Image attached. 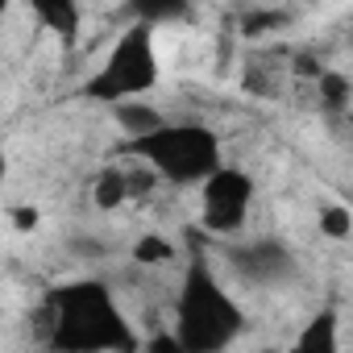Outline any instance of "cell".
<instances>
[{
  "mask_svg": "<svg viewBox=\"0 0 353 353\" xmlns=\"http://www.w3.org/2000/svg\"><path fill=\"white\" fill-rule=\"evenodd\" d=\"M50 345L59 349H133L112 295L100 283H75L50 295Z\"/></svg>",
  "mask_w": 353,
  "mask_h": 353,
  "instance_id": "cell-1",
  "label": "cell"
},
{
  "mask_svg": "<svg viewBox=\"0 0 353 353\" xmlns=\"http://www.w3.org/2000/svg\"><path fill=\"white\" fill-rule=\"evenodd\" d=\"M133 150L141 154V162L170 183H204L208 174L221 166V141L208 125H158L145 137L133 141Z\"/></svg>",
  "mask_w": 353,
  "mask_h": 353,
  "instance_id": "cell-2",
  "label": "cell"
},
{
  "mask_svg": "<svg viewBox=\"0 0 353 353\" xmlns=\"http://www.w3.org/2000/svg\"><path fill=\"white\" fill-rule=\"evenodd\" d=\"M158 83V50H154V26L133 21L117 46L108 50L104 67L88 79V96L121 104V100H137Z\"/></svg>",
  "mask_w": 353,
  "mask_h": 353,
  "instance_id": "cell-3",
  "label": "cell"
},
{
  "mask_svg": "<svg viewBox=\"0 0 353 353\" xmlns=\"http://www.w3.org/2000/svg\"><path fill=\"white\" fill-rule=\"evenodd\" d=\"M241 328V312L237 303L216 287V279L196 266L188 274L183 299H179V345L183 349H221L233 332Z\"/></svg>",
  "mask_w": 353,
  "mask_h": 353,
  "instance_id": "cell-4",
  "label": "cell"
},
{
  "mask_svg": "<svg viewBox=\"0 0 353 353\" xmlns=\"http://www.w3.org/2000/svg\"><path fill=\"white\" fill-rule=\"evenodd\" d=\"M250 200H254L250 174L233 166H216L204 179V225L212 233H237L250 216Z\"/></svg>",
  "mask_w": 353,
  "mask_h": 353,
  "instance_id": "cell-5",
  "label": "cell"
},
{
  "mask_svg": "<svg viewBox=\"0 0 353 353\" xmlns=\"http://www.w3.org/2000/svg\"><path fill=\"white\" fill-rule=\"evenodd\" d=\"M233 262H237L250 279H274V274L287 270V254H283L279 245H270V241H258V245H250V250H237Z\"/></svg>",
  "mask_w": 353,
  "mask_h": 353,
  "instance_id": "cell-6",
  "label": "cell"
},
{
  "mask_svg": "<svg viewBox=\"0 0 353 353\" xmlns=\"http://www.w3.org/2000/svg\"><path fill=\"white\" fill-rule=\"evenodd\" d=\"M30 9L54 34H63V38H75L79 34V0H30Z\"/></svg>",
  "mask_w": 353,
  "mask_h": 353,
  "instance_id": "cell-7",
  "label": "cell"
},
{
  "mask_svg": "<svg viewBox=\"0 0 353 353\" xmlns=\"http://www.w3.org/2000/svg\"><path fill=\"white\" fill-rule=\"evenodd\" d=\"M133 192H129V170H104L100 179H96V188H92V204L100 208V212H117L125 200H129Z\"/></svg>",
  "mask_w": 353,
  "mask_h": 353,
  "instance_id": "cell-8",
  "label": "cell"
},
{
  "mask_svg": "<svg viewBox=\"0 0 353 353\" xmlns=\"http://www.w3.org/2000/svg\"><path fill=\"white\" fill-rule=\"evenodd\" d=\"M117 121H121V129L137 141V137H145L150 129L162 125V112L150 108V104H141V96H137V100H121V104H117Z\"/></svg>",
  "mask_w": 353,
  "mask_h": 353,
  "instance_id": "cell-9",
  "label": "cell"
},
{
  "mask_svg": "<svg viewBox=\"0 0 353 353\" xmlns=\"http://www.w3.org/2000/svg\"><path fill=\"white\" fill-rule=\"evenodd\" d=\"M129 13L141 26H162V21H179L188 13V0H133Z\"/></svg>",
  "mask_w": 353,
  "mask_h": 353,
  "instance_id": "cell-10",
  "label": "cell"
},
{
  "mask_svg": "<svg viewBox=\"0 0 353 353\" xmlns=\"http://www.w3.org/2000/svg\"><path fill=\"white\" fill-rule=\"evenodd\" d=\"M133 262H137L141 270L170 266V262H174V245H170L162 233H145V237H137V245H133Z\"/></svg>",
  "mask_w": 353,
  "mask_h": 353,
  "instance_id": "cell-11",
  "label": "cell"
},
{
  "mask_svg": "<svg viewBox=\"0 0 353 353\" xmlns=\"http://www.w3.org/2000/svg\"><path fill=\"white\" fill-rule=\"evenodd\" d=\"M332 328H336V320H332V316H320V320H312V324H307V332L299 336V349H320V353H332V349L341 345Z\"/></svg>",
  "mask_w": 353,
  "mask_h": 353,
  "instance_id": "cell-12",
  "label": "cell"
},
{
  "mask_svg": "<svg viewBox=\"0 0 353 353\" xmlns=\"http://www.w3.org/2000/svg\"><path fill=\"white\" fill-rule=\"evenodd\" d=\"M320 233L332 237V241H345V237L353 233V212H349L345 204H328V208H320Z\"/></svg>",
  "mask_w": 353,
  "mask_h": 353,
  "instance_id": "cell-13",
  "label": "cell"
},
{
  "mask_svg": "<svg viewBox=\"0 0 353 353\" xmlns=\"http://www.w3.org/2000/svg\"><path fill=\"white\" fill-rule=\"evenodd\" d=\"M42 225V212L34 208V204H21V208H13V229L17 233H34Z\"/></svg>",
  "mask_w": 353,
  "mask_h": 353,
  "instance_id": "cell-14",
  "label": "cell"
},
{
  "mask_svg": "<svg viewBox=\"0 0 353 353\" xmlns=\"http://www.w3.org/2000/svg\"><path fill=\"white\" fill-rule=\"evenodd\" d=\"M5 170H9V162H5V150H0V183H5Z\"/></svg>",
  "mask_w": 353,
  "mask_h": 353,
  "instance_id": "cell-15",
  "label": "cell"
},
{
  "mask_svg": "<svg viewBox=\"0 0 353 353\" xmlns=\"http://www.w3.org/2000/svg\"><path fill=\"white\" fill-rule=\"evenodd\" d=\"M9 5H13V0H0V13H9Z\"/></svg>",
  "mask_w": 353,
  "mask_h": 353,
  "instance_id": "cell-16",
  "label": "cell"
}]
</instances>
